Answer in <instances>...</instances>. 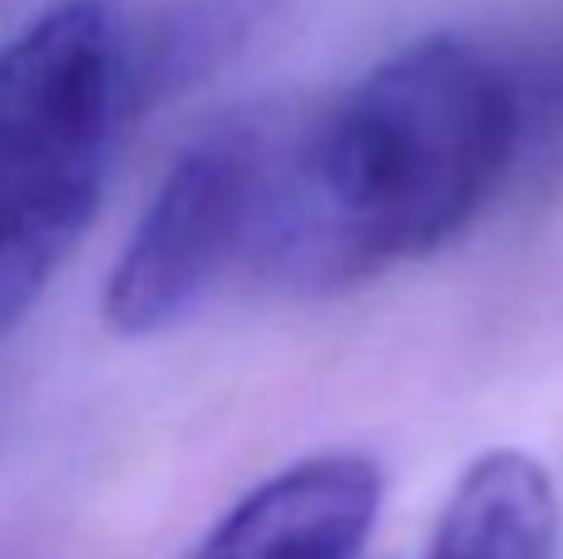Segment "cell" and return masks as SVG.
Segmentation results:
<instances>
[{
  "instance_id": "cell-1",
  "label": "cell",
  "mask_w": 563,
  "mask_h": 559,
  "mask_svg": "<svg viewBox=\"0 0 563 559\" xmlns=\"http://www.w3.org/2000/svg\"><path fill=\"white\" fill-rule=\"evenodd\" d=\"M529 139L505 55L426 35L287 124L257 273L336 293L460 238Z\"/></svg>"
},
{
  "instance_id": "cell-2",
  "label": "cell",
  "mask_w": 563,
  "mask_h": 559,
  "mask_svg": "<svg viewBox=\"0 0 563 559\" xmlns=\"http://www.w3.org/2000/svg\"><path fill=\"white\" fill-rule=\"evenodd\" d=\"M124 124L114 0H55L0 45V337L89 228Z\"/></svg>"
},
{
  "instance_id": "cell-3",
  "label": "cell",
  "mask_w": 563,
  "mask_h": 559,
  "mask_svg": "<svg viewBox=\"0 0 563 559\" xmlns=\"http://www.w3.org/2000/svg\"><path fill=\"white\" fill-rule=\"evenodd\" d=\"M282 144V119L238 114L174 158L104 283V322L119 337H154L184 322L228 267L257 263Z\"/></svg>"
},
{
  "instance_id": "cell-4",
  "label": "cell",
  "mask_w": 563,
  "mask_h": 559,
  "mask_svg": "<svg viewBox=\"0 0 563 559\" xmlns=\"http://www.w3.org/2000/svg\"><path fill=\"white\" fill-rule=\"evenodd\" d=\"M376 511V461L321 451L253 485L188 559H356Z\"/></svg>"
},
{
  "instance_id": "cell-5",
  "label": "cell",
  "mask_w": 563,
  "mask_h": 559,
  "mask_svg": "<svg viewBox=\"0 0 563 559\" xmlns=\"http://www.w3.org/2000/svg\"><path fill=\"white\" fill-rule=\"evenodd\" d=\"M291 0H114L129 124L208 85Z\"/></svg>"
},
{
  "instance_id": "cell-6",
  "label": "cell",
  "mask_w": 563,
  "mask_h": 559,
  "mask_svg": "<svg viewBox=\"0 0 563 559\" xmlns=\"http://www.w3.org/2000/svg\"><path fill=\"white\" fill-rule=\"evenodd\" d=\"M426 559H559V495L525 451H485L465 465Z\"/></svg>"
}]
</instances>
